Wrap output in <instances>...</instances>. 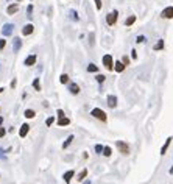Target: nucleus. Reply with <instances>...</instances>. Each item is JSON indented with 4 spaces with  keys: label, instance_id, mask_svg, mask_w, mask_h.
I'll return each mask as SVG.
<instances>
[{
    "label": "nucleus",
    "instance_id": "1",
    "mask_svg": "<svg viewBox=\"0 0 173 184\" xmlns=\"http://www.w3.org/2000/svg\"><path fill=\"white\" fill-rule=\"evenodd\" d=\"M90 116L95 117V119H98V120H101V122H106V120H108L106 112H105L103 109H100V108H94V109L90 111Z\"/></svg>",
    "mask_w": 173,
    "mask_h": 184
},
{
    "label": "nucleus",
    "instance_id": "2",
    "mask_svg": "<svg viewBox=\"0 0 173 184\" xmlns=\"http://www.w3.org/2000/svg\"><path fill=\"white\" fill-rule=\"evenodd\" d=\"M116 145H117V148H119V151H120L122 154H130V145H128L127 142H123V140H117V142H116Z\"/></svg>",
    "mask_w": 173,
    "mask_h": 184
},
{
    "label": "nucleus",
    "instance_id": "3",
    "mask_svg": "<svg viewBox=\"0 0 173 184\" xmlns=\"http://www.w3.org/2000/svg\"><path fill=\"white\" fill-rule=\"evenodd\" d=\"M117 17H119V13L114 9L112 13H109V14L106 16V24H108V25H111V27H112V25H116V22H117Z\"/></svg>",
    "mask_w": 173,
    "mask_h": 184
},
{
    "label": "nucleus",
    "instance_id": "4",
    "mask_svg": "<svg viewBox=\"0 0 173 184\" xmlns=\"http://www.w3.org/2000/svg\"><path fill=\"white\" fill-rule=\"evenodd\" d=\"M103 66L108 69V70H112L114 69V59L111 55H105L103 56Z\"/></svg>",
    "mask_w": 173,
    "mask_h": 184
},
{
    "label": "nucleus",
    "instance_id": "5",
    "mask_svg": "<svg viewBox=\"0 0 173 184\" xmlns=\"http://www.w3.org/2000/svg\"><path fill=\"white\" fill-rule=\"evenodd\" d=\"M161 17H162V19H173V6L164 8L162 13H161Z\"/></svg>",
    "mask_w": 173,
    "mask_h": 184
},
{
    "label": "nucleus",
    "instance_id": "6",
    "mask_svg": "<svg viewBox=\"0 0 173 184\" xmlns=\"http://www.w3.org/2000/svg\"><path fill=\"white\" fill-rule=\"evenodd\" d=\"M24 64H25L27 67L35 66V64H36V55H33V53H31V55H28V56H27V59L24 61Z\"/></svg>",
    "mask_w": 173,
    "mask_h": 184
},
{
    "label": "nucleus",
    "instance_id": "7",
    "mask_svg": "<svg viewBox=\"0 0 173 184\" xmlns=\"http://www.w3.org/2000/svg\"><path fill=\"white\" fill-rule=\"evenodd\" d=\"M35 31V27H33V24H27L24 28H22V35L24 36H28V35H31Z\"/></svg>",
    "mask_w": 173,
    "mask_h": 184
},
{
    "label": "nucleus",
    "instance_id": "8",
    "mask_svg": "<svg viewBox=\"0 0 173 184\" xmlns=\"http://www.w3.org/2000/svg\"><path fill=\"white\" fill-rule=\"evenodd\" d=\"M20 47H22V41H20V38H14V39H13V51H14V53H17V51L20 50Z\"/></svg>",
    "mask_w": 173,
    "mask_h": 184
},
{
    "label": "nucleus",
    "instance_id": "9",
    "mask_svg": "<svg viewBox=\"0 0 173 184\" xmlns=\"http://www.w3.org/2000/svg\"><path fill=\"white\" fill-rule=\"evenodd\" d=\"M13 30H14V25H13V24H6V25L3 27L2 33H3V36H9V35L13 33Z\"/></svg>",
    "mask_w": 173,
    "mask_h": 184
},
{
    "label": "nucleus",
    "instance_id": "10",
    "mask_svg": "<svg viewBox=\"0 0 173 184\" xmlns=\"http://www.w3.org/2000/svg\"><path fill=\"white\" fill-rule=\"evenodd\" d=\"M106 101H108V106L109 108H116L117 106V97L116 95H108Z\"/></svg>",
    "mask_w": 173,
    "mask_h": 184
},
{
    "label": "nucleus",
    "instance_id": "11",
    "mask_svg": "<svg viewBox=\"0 0 173 184\" xmlns=\"http://www.w3.org/2000/svg\"><path fill=\"white\" fill-rule=\"evenodd\" d=\"M28 131H30V125H28V123H24V125L20 127V130H19V136H20V138H25V136L28 134Z\"/></svg>",
    "mask_w": 173,
    "mask_h": 184
},
{
    "label": "nucleus",
    "instance_id": "12",
    "mask_svg": "<svg viewBox=\"0 0 173 184\" xmlns=\"http://www.w3.org/2000/svg\"><path fill=\"white\" fill-rule=\"evenodd\" d=\"M17 11H19V5H17V3H13V5H9V6H8V9H6L8 16H13V14H16Z\"/></svg>",
    "mask_w": 173,
    "mask_h": 184
},
{
    "label": "nucleus",
    "instance_id": "13",
    "mask_svg": "<svg viewBox=\"0 0 173 184\" xmlns=\"http://www.w3.org/2000/svg\"><path fill=\"white\" fill-rule=\"evenodd\" d=\"M125 67H127V64H123L122 61H117V62L114 64V70H116V72H119V73H120V72H123V70H125Z\"/></svg>",
    "mask_w": 173,
    "mask_h": 184
},
{
    "label": "nucleus",
    "instance_id": "14",
    "mask_svg": "<svg viewBox=\"0 0 173 184\" xmlns=\"http://www.w3.org/2000/svg\"><path fill=\"white\" fill-rule=\"evenodd\" d=\"M58 125L59 127H67V125H70V119L69 117H59L58 119Z\"/></svg>",
    "mask_w": 173,
    "mask_h": 184
},
{
    "label": "nucleus",
    "instance_id": "15",
    "mask_svg": "<svg viewBox=\"0 0 173 184\" xmlns=\"http://www.w3.org/2000/svg\"><path fill=\"white\" fill-rule=\"evenodd\" d=\"M73 176H75V172H73V170H69V172H66V173L62 175V178H64L66 183H70V180H72Z\"/></svg>",
    "mask_w": 173,
    "mask_h": 184
},
{
    "label": "nucleus",
    "instance_id": "16",
    "mask_svg": "<svg viewBox=\"0 0 173 184\" xmlns=\"http://www.w3.org/2000/svg\"><path fill=\"white\" fill-rule=\"evenodd\" d=\"M69 91L72 92L73 95H77V94L80 92V86H78L77 83H70V84H69Z\"/></svg>",
    "mask_w": 173,
    "mask_h": 184
},
{
    "label": "nucleus",
    "instance_id": "17",
    "mask_svg": "<svg viewBox=\"0 0 173 184\" xmlns=\"http://www.w3.org/2000/svg\"><path fill=\"white\" fill-rule=\"evenodd\" d=\"M24 116H25L27 119H35V117H36V111H33V109H25Z\"/></svg>",
    "mask_w": 173,
    "mask_h": 184
},
{
    "label": "nucleus",
    "instance_id": "18",
    "mask_svg": "<svg viewBox=\"0 0 173 184\" xmlns=\"http://www.w3.org/2000/svg\"><path fill=\"white\" fill-rule=\"evenodd\" d=\"M170 143H172V138H169L165 140V143H164V147L161 148V154H165V151H167V148L170 147Z\"/></svg>",
    "mask_w": 173,
    "mask_h": 184
},
{
    "label": "nucleus",
    "instance_id": "19",
    "mask_svg": "<svg viewBox=\"0 0 173 184\" xmlns=\"http://www.w3.org/2000/svg\"><path fill=\"white\" fill-rule=\"evenodd\" d=\"M86 176H87V170H86V169H83V170H81V172L78 173V176H77V180H78V181L81 183V181H83V180H84Z\"/></svg>",
    "mask_w": 173,
    "mask_h": 184
},
{
    "label": "nucleus",
    "instance_id": "20",
    "mask_svg": "<svg viewBox=\"0 0 173 184\" xmlns=\"http://www.w3.org/2000/svg\"><path fill=\"white\" fill-rule=\"evenodd\" d=\"M69 80H70V78H69V75H67V73H62V75L59 77V81H61L62 84H67V83H69Z\"/></svg>",
    "mask_w": 173,
    "mask_h": 184
},
{
    "label": "nucleus",
    "instance_id": "21",
    "mask_svg": "<svg viewBox=\"0 0 173 184\" xmlns=\"http://www.w3.org/2000/svg\"><path fill=\"white\" fill-rule=\"evenodd\" d=\"M33 88L38 92H41V83H39V78H35L33 80Z\"/></svg>",
    "mask_w": 173,
    "mask_h": 184
},
{
    "label": "nucleus",
    "instance_id": "22",
    "mask_svg": "<svg viewBox=\"0 0 173 184\" xmlns=\"http://www.w3.org/2000/svg\"><path fill=\"white\" fill-rule=\"evenodd\" d=\"M134 22H136V16H130V17L125 20V25H127V27H130V25H132Z\"/></svg>",
    "mask_w": 173,
    "mask_h": 184
},
{
    "label": "nucleus",
    "instance_id": "23",
    "mask_svg": "<svg viewBox=\"0 0 173 184\" xmlns=\"http://www.w3.org/2000/svg\"><path fill=\"white\" fill-rule=\"evenodd\" d=\"M72 140H73V136H69V138L66 139V142H64V143H62V148H64V150H66V148H67V147H69V145H70V143H72Z\"/></svg>",
    "mask_w": 173,
    "mask_h": 184
},
{
    "label": "nucleus",
    "instance_id": "24",
    "mask_svg": "<svg viewBox=\"0 0 173 184\" xmlns=\"http://www.w3.org/2000/svg\"><path fill=\"white\" fill-rule=\"evenodd\" d=\"M97 70H98V67H97L94 62H90V64L87 66V72H92V73H94V72H97Z\"/></svg>",
    "mask_w": 173,
    "mask_h": 184
},
{
    "label": "nucleus",
    "instance_id": "25",
    "mask_svg": "<svg viewBox=\"0 0 173 184\" xmlns=\"http://www.w3.org/2000/svg\"><path fill=\"white\" fill-rule=\"evenodd\" d=\"M162 48H164V41L162 39L158 44H154V47H153V50H162Z\"/></svg>",
    "mask_w": 173,
    "mask_h": 184
},
{
    "label": "nucleus",
    "instance_id": "26",
    "mask_svg": "<svg viewBox=\"0 0 173 184\" xmlns=\"http://www.w3.org/2000/svg\"><path fill=\"white\" fill-rule=\"evenodd\" d=\"M31 14H33V5H28V8H27V17L31 19V17H33Z\"/></svg>",
    "mask_w": 173,
    "mask_h": 184
},
{
    "label": "nucleus",
    "instance_id": "27",
    "mask_svg": "<svg viewBox=\"0 0 173 184\" xmlns=\"http://www.w3.org/2000/svg\"><path fill=\"white\" fill-rule=\"evenodd\" d=\"M111 153H112V150H111L109 147H105V148H103V154H105V156H111Z\"/></svg>",
    "mask_w": 173,
    "mask_h": 184
},
{
    "label": "nucleus",
    "instance_id": "28",
    "mask_svg": "<svg viewBox=\"0 0 173 184\" xmlns=\"http://www.w3.org/2000/svg\"><path fill=\"white\" fill-rule=\"evenodd\" d=\"M95 80H97L98 83H103V81L106 80V77H105V75H97V77H95Z\"/></svg>",
    "mask_w": 173,
    "mask_h": 184
},
{
    "label": "nucleus",
    "instance_id": "29",
    "mask_svg": "<svg viewBox=\"0 0 173 184\" xmlns=\"http://www.w3.org/2000/svg\"><path fill=\"white\" fill-rule=\"evenodd\" d=\"M5 46H6V39H5V38H2V39H0V50H3Z\"/></svg>",
    "mask_w": 173,
    "mask_h": 184
},
{
    "label": "nucleus",
    "instance_id": "30",
    "mask_svg": "<svg viewBox=\"0 0 173 184\" xmlns=\"http://www.w3.org/2000/svg\"><path fill=\"white\" fill-rule=\"evenodd\" d=\"M70 14H72V19H73V20H78V14H77V11H75V9H72V11H70Z\"/></svg>",
    "mask_w": 173,
    "mask_h": 184
},
{
    "label": "nucleus",
    "instance_id": "31",
    "mask_svg": "<svg viewBox=\"0 0 173 184\" xmlns=\"http://www.w3.org/2000/svg\"><path fill=\"white\" fill-rule=\"evenodd\" d=\"M147 39H145V36H137V41L136 42H139V44H142V42H145Z\"/></svg>",
    "mask_w": 173,
    "mask_h": 184
},
{
    "label": "nucleus",
    "instance_id": "32",
    "mask_svg": "<svg viewBox=\"0 0 173 184\" xmlns=\"http://www.w3.org/2000/svg\"><path fill=\"white\" fill-rule=\"evenodd\" d=\"M53 122H55V119H53V117H48V119H47V127H51Z\"/></svg>",
    "mask_w": 173,
    "mask_h": 184
},
{
    "label": "nucleus",
    "instance_id": "33",
    "mask_svg": "<svg viewBox=\"0 0 173 184\" xmlns=\"http://www.w3.org/2000/svg\"><path fill=\"white\" fill-rule=\"evenodd\" d=\"M122 62L128 66V64H130V58H128V56H123V58H122Z\"/></svg>",
    "mask_w": 173,
    "mask_h": 184
},
{
    "label": "nucleus",
    "instance_id": "34",
    "mask_svg": "<svg viewBox=\"0 0 173 184\" xmlns=\"http://www.w3.org/2000/svg\"><path fill=\"white\" fill-rule=\"evenodd\" d=\"M95 2V6H97V9H101V0H94Z\"/></svg>",
    "mask_w": 173,
    "mask_h": 184
},
{
    "label": "nucleus",
    "instance_id": "35",
    "mask_svg": "<svg viewBox=\"0 0 173 184\" xmlns=\"http://www.w3.org/2000/svg\"><path fill=\"white\" fill-rule=\"evenodd\" d=\"M95 151H97V153H101V151H103V147H101V145H95Z\"/></svg>",
    "mask_w": 173,
    "mask_h": 184
},
{
    "label": "nucleus",
    "instance_id": "36",
    "mask_svg": "<svg viewBox=\"0 0 173 184\" xmlns=\"http://www.w3.org/2000/svg\"><path fill=\"white\" fill-rule=\"evenodd\" d=\"M5 134H6V130H5L3 127H0V138H3Z\"/></svg>",
    "mask_w": 173,
    "mask_h": 184
},
{
    "label": "nucleus",
    "instance_id": "37",
    "mask_svg": "<svg viewBox=\"0 0 173 184\" xmlns=\"http://www.w3.org/2000/svg\"><path fill=\"white\" fill-rule=\"evenodd\" d=\"M59 117H64V111L62 109H58V119Z\"/></svg>",
    "mask_w": 173,
    "mask_h": 184
},
{
    "label": "nucleus",
    "instance_id": "38",
    "mask_svg": "<svg viewBox=\"0 0 173 184\" xmlns=\"http://www.w3.org/2000/svg\"><path fill=\"white\" fill-rule=\"evenodd\" d=\"M131 56H132V59H136V58H137V53H136V50H132V51H131Z\"/></svg>",
    "mask_w": 173,
    "mask_h": 184
},
{
    "label": "nucleus",
    "instance_id": "39",
    "mask_svg": "<svg viewBox=\"0 0 173 184\" xmlns=\"http://www.w3.org/2000/svg\"><path fill=\"white\" fill-rule=\"evenodd\" d=\"M2 123H3V117H0V127H2Z\"/></svg>",
    "mask_w": 173,
    "mask_h": 184
},
{
    "label": "nucleus",
    "instance_id": "40",
    "mask_svg": "<svg viewBox=\"0 0 173 184\" xmlns=\"http://www.w3.org/2000/svg\"><path fill=\"white\" fill-rule=\"evenodd\" d=\"M3 91H5V89H3V88H0V94H2V92H3Z\"/></svg>",
    "mask_w": 173,
    "mask_h": 184
},
{
    "label": "nucleus",
    "instance_id": "41",
    "mask_svg": "<svg viewBox=\"0 0 173 184\" xmlns=\"http://www.w3.org/2000/svg\"><path fill=\"white\" fill-rule=\"evenodd\" d=\"M16 2H22V0H16Z\"/></svg>",
    "mask_w": 173,
    "mask_h": 184
},
{
    "label": "nucleus",
    "instance_id": "42",
    "mask_svg": "<svg viewBox=\"0 0 173 184\" xmlns=\"http://www.w3.org/2000/svg\"><path fill=\"white\" fill-rule=\"evenodd\" d=\"M31 2H33V0H31Z\"/></svg>",
    "mask_w": 173,
    "mask_h": 184
}]
</instances>
